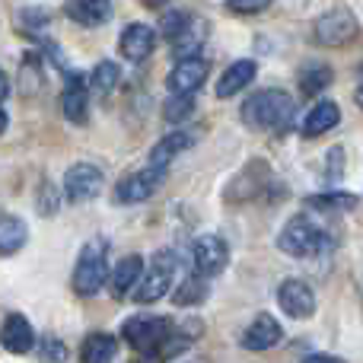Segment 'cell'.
<instances>
[{
    "label": "cell",
    "instance_id": "cell-1",
    "mask_svg": "<svg viewBox=\"0 0 363 363\" xmlns=\"http://www.w3.org/2000/svg\"><path fill=\"white\" fill-rule=\"evenodd\" d=\"M294 112L296 102L284 89H262V93H252L242 102V121L255 131H281L290 125Z\"/></svg>",
    "mask_w": 363,
    "mask_h": 363
},
{
    "label": "cell",
    "instance_id": "cell-2",
    "mask_svg": "<svg viewBox=\"0 0 363 363\" xmlns=\"http://www.w3.org/2000/svg\"><path fill=\"white\" fill-rule=\"evenodd\" d=\"M108 281V242L106 239H89L83 245L74 268V294L77 296H96L102 284Z\"/></svg>",
    "mask_w": 363,
    "mask_h": 363
},
{
    "label": "cell",
    "instance_id": "cell-3",
    "mask_svg": "<svg viewBox=\"0 0 363 363\" xmlns=\"http://www.w3.org/2000/svg\"><path fill=\"white\" fill-rule=\"evenodd\" d=\"M277 245H281V252L290 258H313L328 245V236L309 217H294V220H287V226L281 230Z\"/></svg>",
    "mask_w": 363,
    "mask_h": 363
},
{
    "label": "cell",
    "instance_id": "cell-4",
    "mask_svg": "<svg viewBox=\"0 0 363 363\" xmlns=\"http://www.w3.org/2000/svg\"><path fill=\"white\" fill-rule=\"evenodd\" d=\"M176 255L172 252H157L150 262V268L144 271V277L138 281V287H134L131 300L140 303V306H147V303H157L163 300L166 294H169L172 287V277H176Z\"/></svg>",
    "mask_w": 363,
    "mask_h": 363
},
{
    "label": "cell",
    "instance_id": "cell-5",
    "mask_svg": "<svg viewBox=\"0 0 363 363\" xmlns=\"http://www.w3.org/2000/svg\"><path fill=\"white\" fill-rule=\"evenodd\" d=\"M172 335L169 319H157V315H131L121 328V338L138 351H157L166 338Z\"/></svg>",
    "mask_w": 363,
    "mask_h": 363
},
{
    "label": "cell",
    "instance_id": "cell-6",
    "mask_svg": "<svg viewBox=\"0 0 363 363\" xmlns=\"http://www.w3.org/2000/svg\"><path fill=\"white\" fill-rule=\"evenodd\" d=\"M102 185H106V176H102L99 166L77 163V166H70L67 176H64V198H67L70 204H83V201L96 198V194L102 191Z\"/></svg>",
    "mask_w": 363,
    "mask_h": 363
},
{
    "label": "cell",
    "instance_id": "cell-7",
    "mask_svg": "<svg viewBox=\"0 0 363 363\" xmlns=\"http://www.w3.org/2000/svg\"><path fill=\"white\" fill-rule=\"evenodd\" d=\"M357 16H354L351 10H332V13H325V16H319L315 19V38H319L322 45H345V42H351L354 35H357Z\"/></svg>",
    "mask_w": 363,
    "mask_h": 363
},
{
    "label": "cell",
    "instance_id": "cell-8",
    "mask_svg": "<svg viewBox=\"0 0 363 363\" xmlns=\"http://www.w3.org/2000/svg\"><path fill=\"white\" fill-rule=\"evenodd\" d=\"M163 176H166V172L163 169H153V166H147V169L128 176L125 182H118V185H115V204H140V201H147L160 188Z\"/></svg>",
    "mask_w": 363,
    "mask_h": 363
},
{
    "label": "cell",
    "instance_id": "cell-9",
    "mask_svg": "<svg viewBox=\"0 0 363 363\" xmlns=\"http://www.w3.org/2000/svg\"><path fill=\"white\" fill-rule=\"evenodd\" d=\"M191 258H194L198 274L213 277L230 264V249H226V242L220 236H201V239H194V245H191Z\"/></svg>",
    "mask_w": 363,
    "mask_h": 363
},
{
    "label": "cell",
    "instance_id": "cell-10",
    "mask_svg": "<svg viewBox=\"0 0 363 363\" xmlns=\"http://www.w3.org/2000/svg\"><path fill=\"white\" fill-rule=\"evenodd\" d=\"M277 303H281V309L290 315V319H309V315L315 313L313 287H309L306 281H296V277H290V281L281 284V290H277Z\"/></svg>",
    "mask_w": 363,
    "mask_h": 363
},
{
    "label": "cell",
    "instance_id": "cell-11",
    "mask_svg": "<svg viewBox=\"0 0 363 363\" xmlns=\"http://www.w3.org/2000/svg\"><path fill=\"white\" fill-rule=\"evenodd\" d=\"M204 80H207L204 57H185V61H179L176 67H172V74L166 83H169V89L176 96H194V89H198Z\"/></svg>",
    "mask_w": 363,
    "mask_h": 363
},
{
    "label": "cell",
    "instance_id": "cell-12",
    "mask_svg": "<svg viewBox=\"0 0 363 363\" xmlns=\"http://www.w3.org/2000/svg\"><path fill=\"white\" fill-rule=\"evenodd\" d=\"M61 108H64V118L74 121V125H86V112H89V83L86 77L74 74L64 86L61 96Z\"/></svg>",
    "mask_w": 363,
    "mask_h": 363
},
{
    "label": "cell",
    "instance_id": "cell-13",
    "mask_svg": "<svg viewBox=\"0 0 363 363\" xmlns=\"http://www.w3.org/2000/svg\"><path fill=\"white\" fill-rule=\"evenodd\" d=\"M157 48V32L144 23H131L125 32H121V42H118V51L128 57V61H144V57L153 55Z\"/></svg>",
    "mask_w": 363,
    "mask_h": 363
},
{
    "label": "cell",
    "instance_id": "cell-14",
    "mask_svg": "<svg viewBox=\"0 0 363 363\" xmlns=\"http://www.w3.org/2000/svg\"><path fill=\"white\" fill-rule=\"evenodd\" d=\"M0 345L10 354H29L35 347V332L26 322V315H6L0 325Z\"/></svg>",
    "mask_w": 363,
    "mask_h": 363
},
{
    "label": "cell",
    "instance_id": "cell-15",
    "mask_svg": "<svg viewBox=\"0 0 363 363\" xmlns=\"http://www.w3.org/2000/svg\"><path fill=\"white\" fill-rule=\"evenodd\" d=\"M284 338V328L274 315H258L249 328L242 332V347L245 351H268Z\"/></svg>",
    "mask_w": 363,
    "mask_h": 363
},
{
    "label": "cell",
    "instance_id": "cell-16",
    "mask_svg": "<svg viewBox=\"0 0 363 363\" xmlns=\"http://www.w3.org/2000/svg\"><path fill=\"white\" fill-rule=\"evenodd\" d=\"M140 277H144V258H140V255H125L118 264H115L112 281H108L112 296H115V300H121V296L134 294V287H138Z\"/></svg>",
    "mask_w": 363,
    "mask_h": 363
},
{
    "label": "cell",
    "instance_id": "cell-17",
    "mask_svg": "<svg viewBox=\"0 0 363 363\" xmlns=\"http://www.w3.org/2000/svg\"><path fill=\"white\" fill-rule=\"evenodd\" d=\"M255 74H258L255 61H233L217 80V99H230V96L242 93L255 80Z\"/></svg>",
    "mask_w": 363,
    "mask_h": 363
},
{
    "label": "cell",
    "instance_id": "cell-18",
    "mask_svg": "<svg viewBox=\"0 0 363 363\" xmlns=\"http://www.w3.org/2000/svg\"><path fill=\"white\" fill-rule=\"evenodd\" d=\"M67 16L80 26H102L112 19V0H67Z\"/></svg>",
    "mask_w": 363,
    "mask_h": 363
},
{
    "label": "cell",
    "instance_id": "cell-19",
    "mask_svg": "<svg viewBox=\"0 0 363 363\" xmlns=\"http://www.w3.org/2000/svg\"><path fill=\"white\" fill-rule=\"evenodd\" d=\"M191 144H194V138H191L188 131L169 134V138H163V140H160V144L150 150V166H153V169H163V172H166L172 160H176L179 153H185Z\"/></svg>",
    "mask_w": 363,
    "mask_h": 363
},
{
    "label": "cell",
    "instance_id": "cell-20",
    "mask_svg": "<svg viewBox=\"0 0 363 363\" xmlns=\"http://www.w3.org/2000/svg\"><path fill=\"white\" fill-rule=\"evenodd\" d=\"M207 19H201V16H191V23L185 26V32L172 42V55L179 57V61H185V57H198V51H201V45H204V38H207Z\"/></svg>",
    "mask_w": 363,
    "mask_h": 363
},
{
    "label": "cell",
    "instance_id": "cell-21",
    "mask_svg": "<svg viewBox=\"0 0 363 363\" xmlns=\"http://www.w3.org/2000/svg\"><path fill=\"white\" fill-rule=\"evenodd\" d=\"M338 121H341V108L335 106V102H319V106L303 118V134H306V138H322V134H328Z\"/></svg>",
    "mask_w": 363,
    "mask_h": 363
},
{
    "label": "cell",
    "instance_id": "cell-22",
    "mask_svg": "<svg viewBox=\"0 0 363 363\" xmlns=\"http://www.w3.org/2000/svg\"><path fill=\"white\" fill-rule=\"evenodd\" d=\"M309 211H319V213H347L357 207V194L351 191H322V194H309L306 198Z\"/></svg>",
    "mask_w": 363,
    "mask_h": 363
},
{
    "label": "cell",
    "instance_id": "cell-23",
    "mask_svg": "<svg viewBox=\"0 0 363 363\" xmlns=\"http://www.w3.org/2000/svg\"><path fill=\"white\" fill-rule=\"evenodd\" d=\"M29 239V226L19 217H0V258L4 255H16Z\"/></svg>",
    "mask_w": 363,
    "mask_h": 363
},
{
    "label": "cell",
    "instance_id": "cell-24",
    "mask_svg": "<svg viewBox=\"0 0 363 363\" xmlns=\"http://www.w3.org/2000/svg\"><path fill=\"white\" fill-rule=\"evenodd\" d=\"M118 357V341L106 332H96L83 345V363H112Z\"/></svg>",
    "mask_w": 363,
    "mask_h": 363
},
{
    "label": "cell",
    "instance_id": "cell-25",
    "mask_svg": "<svg viewBox=\"0 0 363 363\" xmlns=\"http://www.w3.org/2000/svg\"><path fill=\"white\" fill-rule=\"evenodd\" d=\"M207 294H211V281L204 274H191L185 277V284H179V290L172 294V303L176 306H198V303L207 300Z\"/></svg>",
    "mask_w": 363,
    "mask_h": 363
},
{
    "label": "cell",
    "instance_id": "cell-26",
    "mask_svg": "<svg viewBox=\"0 0 363 363\" xmlns=\"http://www.w3.org/2000/svg\"><path fill=\"white\" fill-rule=\"evenodd\" d=\"M332 80H335V74H332V67H328V64H309V67L300 70V89H303V93H309V96L328 89V86H332Z\"/></svg>",
    "mask_w": 363,
    "mask_h": 363
},
{
    "label": "cell",
    "instance_id": "cell-27",
    "mask_svg": "<svg viewBox=\"0 0 363 363\" xmlns=\"http://www.w3.org/2000/svg\"><path fill=\"white\" fill-rule=\"evenodd\" d=\"M194 96H176L172 93L169 99H166V106H163V115H166V121L169 125H182V121H188L194 115Z\"/></svg>",
    "mask_w": 363,
    "mask_h": 363
},
{
    "label": "cell",
    "instance_id": "cell-28",
    "mask_svg": "<svg viewBox=\"0 0 363 363\" xmlns=\"http://www.w3.org/2000/svg\"><path fill=\"white\" fill-rule=\"evenodd\" d=\"M118 80H121L118 64H112V61L96 64V70H93V89H96V96H108L115 86H118Z\"/></svg>",
    "mask_w": 363,
    "mask_h": 363
},
{
    "label": "cell",
    "instance_id": "cell-29",
    "mask_svg": "<svg viewBox=\"0 0 363 363\" xmlns=\"http://www.w3.org/2000/svg\"><path fill=\"white\" fill-rule=\"evenodd\" d=\"M191 23V13H185V10H169L163 16V23H160V29H163V35L169 38V42H176V38L185 32V26Z\"/></svg>",
    "mask_w": 363,
    "mask_h": 363
},
{
    "label": "cell",
    "instance_id": "cell-30",
    "mask_svg": "<svg viewBox=\"0 0 363 363\" xmlns=\"http://www.w3.org/2000/svg\"><path fill=\"white\" fill-rule=\"evenodd\" d=\"M274 0H226V10L239 13V16H255V13H264Z\"/></svg>",
    "mask_w": 363,
    "mask_h": 363
},
{
    "label": "cell",
    "instance_id": "cell-31",
    "mask_svg": "<svg viewBox=\"0 0 363 363\" xmlns=\"http://www.w3.org/2000/svg\"><path fill=\"white\" fill-rule=\"evenodd\" d=\"M42 354H45V357H48V360H55V363L67 360V347H64L61 341H55V338H48V341H45V345H42Z\"/></svg>",
    "mask_w": 363,
    "mask_h": 363
},
{
    "label": "cell",
    "instance_id": "cell-32",
    "mask_svg": "<svg viewBox=\"0 0 363 363\" xmlns=\"http://www.w3.org/2000/svg\"><path fill=\"white\" fill-rule=\"evenodd\" d=\"M23 26H48V13L26 10V13H23Z\"/></svg>",
    "mask_w": 363,
    "mask_h": 363
},
{
    "label": "cell",
    "instance_id": "cell-33",
    "mask_svg": "<svg viewBox=\"0 0 363 363\" xmlns=\"http://www.w3.org/2000/svg\"><path fill=\"white\" fill-rule=\"evenodd\" d=\"M303 363H345L341 357H332V354H313V357H306Z\"/></svg>",
    "mask_w": 363,
    "mask_h": 363
},
{
    "label": "cell",
    "instance_id": "cell-34",
    "mask_svg": "<svg viewBox=\"0 0 363 363\" xmlns=\"http://www.w3.org/2000/svg\"><path fill=\"white\" fill-rule=\"evenodd\" d=\"M6 96H10V77H6L4 70H0V102H4Z\"/></svg>",
    "mask_w": 363,
    "mask_h": 363
},
{
    "label": "cell",
    "instance_id": "cell-35",
    "mask_svg": "<svg viewBox=\"0 0 363 363\" xmlns=\"http://www.w3.org/2000/svg\"><path fill=\"white\" fill-rule=\"evenodd\" d=\"M144 4H147V6H150V10H163V6H166V4H169V0H144Z\"/></svg>",
    "mask_w": 363,
    "mask_h": 363
},
{
    "label": "cell",
    "instance_id": "cell-36",
    "mask_svg": "<svg viewBox=\"0 0 363 363\" xmlns=\"http://www.w3.org/2000/svg\"><path fill=\"white\" fill-rule=\"evenodd\" d=\"M4 131H6V112L0 108V134H4Z\"/></svg>",
    "mask_w": 363,
    "mask_h": 363
},
{
    "label": "cell",
    "instance_id": "cell-37",
    "mask_svg": "<svg viewBox=\"0 0 363 363\" xmlns=\"http://www.w3.org/2000/svg\"><path fill=\"white\" fill-rule=\"evenodd\" d=\"M357 102H360V108H363V86L357 89Z\"/></svg>",
    "mask_w": 363,
    "mask_h": 363
},
{
    "label": "cell",
    "instance_id": "cell-38",
    "mask_svg": "<svg viewBox=\"0 0 363 363\" xmlns=\"http://www.w3.org/2000/svg\"><path fill=\"white\" fill-rule=\"evenodd\" d=\"M360 86H363V67H360Z\"/></svg>",
    "mask_w": 363,
    "mask_h": 363
}]
</instances>
